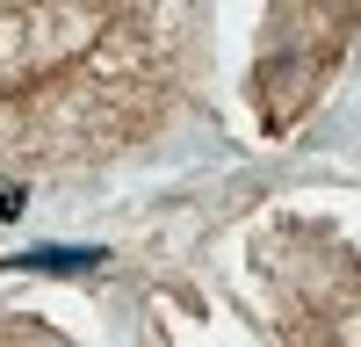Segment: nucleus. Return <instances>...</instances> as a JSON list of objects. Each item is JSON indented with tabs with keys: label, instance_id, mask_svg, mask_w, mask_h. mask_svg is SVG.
Listing matches in <instances>:
<instances>
[{
	"label": "nucleus",
	"instance_id": "f257e3e1",
	"mask_svg": "<svg viewBox=\"0 0 361 347\" xmlns=\"http://www.w3.org/2000/svg\"><path fill=\"white\" fill-rule=\"evenodd\" d=\"M180 8H0V159L102 166L180 95Z\"/></svg>",
	"mask_w": 361,
	"mask_h": 347
},
{
	"label": "nucleus",
	"instance_id": "f03ea898",
	"mask_svg": "<svg viewBox=\"0 0 361 347\" xmlns=\"http://www.w3.org/2000/svg\"><path fill=\"white\" fill-rule=\"evenodd\" d=\"M267 297H275V340L282 347H347L361 318V260L340 231L282 217L253 246Z\"/></svg>",
	"mask_w": 361,
	"mask_h": 347
},
{
	"label": "nucleus",
	"instance_id": "7ed1b4c3",
	"mask_svg": "<svg viewBox=\"0 0 361 347\" xmlns=\"http://www.w3.org/2000/svg\"><path fill=\"white\" fill-rule=\"evenodd\" d=\"M354 29H361V8H267L260 66H253V109L267 130L304 123V109L325 95Z\"/></svg>",
	"mask_w": 361,
	"mask_h": 347
},
{
	"label": "nucleus",
	"instance_id": "20e7f679",
	"mask_svg": "<svg viewBox=\"0 0 361 347\" xmlns=\"http://www.w3.org/2000/svg\"><path fill=\"white\" fill-rule=\"evenodd\" d=\"M0 347H73V340L44 318H0Z\"/></svg>",
	"mask_w": 361,
	"mask_h": 347
}]
</instances>
